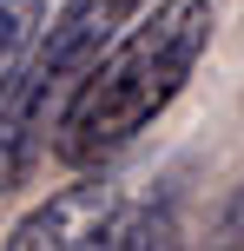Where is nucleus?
Here are the masks:
<instances>
[{
	"label": "nucleus",
	"mask_w": 244,
	"mask_h": 251,
	"mask_svg": "<svg viewBox=\"0 0 244 251\" xmlns=\"http://www.w3.org/2000/svg\"><path fill=\"white\" fill-rule=\"evenodd\" d=\"M211 251H244V192L231 199V212L218 218V238H211Z\"/></svg>",
	"instance_id": "nucleus-6"
},
{
	"label": "nucleus",
	"mask_w": 244,
	"mask_h": 251,
	"mask_svg": "<svg viewBox=\"0 0 244 251\" xmlns=\"http://www.w3.org/2000/svg\"><path fill=\"white\" fill-rule=\"evenodd\" d=\"M139 7L145 0H66L40 26V40L26 47L7 100H0V199L20 192L33 178V165L53 152L60 119L73 113L79 86L106 60V47L139 20Z\"/></svg>",
	"instance_id": "nucleus-2"
},
{
	"label": "nucleus",
	"mask_w": 244,
	"mask_h": 251,
	"mask_svg": "<svg viewBox=\"0 0 244 251\" xmlns=\"http://www.w3.org/2000/svg\"><path fill=\"white\" fill-rule=\"evenodd\" d=\"M46 20H53L46 0H0V100H7L13 73H20L26 47L40 40V26H46Z\"/></svg>",
	"instance_id": "nucleus-5"
},
{
	"label": "nucleus",
	"mask_w": 244,
	"mask_h": 251,
	"mask_svg": "<svg viewBox=\"0 0 244 251\" xmlns=\"http://www.w3.org/2000/svg\"><path fill=\"white\" fill-rule=\"evenodd\" d=\"M106 251H178V212L165 199H132Z\"/></svg>",
	"instance_id": "nucleus-4"
},
{
	"label": "nucleus",
	"mask_w": 244,
	"mask_h": 251,
	"mask_svg": "<svg viewBox=\"0 0 244 251\" xmlns=\"http://www.w3.org/2000/svg\"><path fill=\"white\" fill-rule=\"evenodd\" d=\"M211 33H218V7H211V0H158L152 13H139V20L106 47V60L92 66V79L79 86L73 113L60 119L53 159L73 165V172L112 165L119 152L185 93V79L198 73Z\"/></svg>",
	"instance_id": "nucleus-1"
},
{
	"label": "nucleus",
	"mask_w": 244,
	"mask_h": 251,
	"mask_svg": "<svg viewBox=\"0 0 244 251\" xmlns=\"http://www.w3.org/2000/svg\"><path fill=\"white\" fill-rule=\"evenodd\" d=\"M132 199H139V192H132L112 165L79 172V178H66L60 192H46V199L7 231L0 251H106L112 231H119V218L132 212Z\"/></svg>",
	"instance_id": "nucleus-3"
}]
</instances>
